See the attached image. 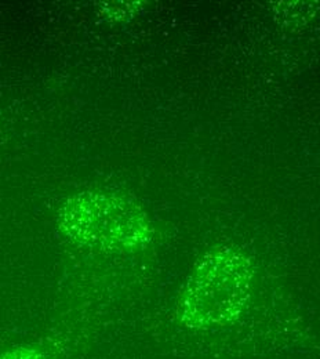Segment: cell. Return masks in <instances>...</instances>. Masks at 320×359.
Masks as SVG:
<instances>
[{
	"label": "cell",
	"instance_id": "obj_1",
	"mask_svg": "<svg viewBox=\"0 0 320 359\" xmlns=\"http://www.w3.org/2000/svg\"><path fill=\"white\" fill-rule=\"evenodd\" d=\"M58 228L75 243L104 250L141 248L153 233L137 205L102 191H83L68 198L58 212Z\"/></svg>",
	"mask_w": 320,
	"mask_h": 359
},
{
	"label": "cell",
	"instance_id": "obj_2",
	"mask_svg": "<svg viewBox=\"0 0 320 359\" xmlns=\"http://www.w3.org/2000/svg\"><path fill=\"white\" fill-rule=\"evenodd\" d=\"M251 275L250 262L243 255L228 248L210 252L183 289L179 319L197 329L233 320L246 304Z\"/></svg>",
	"mask_w": 320,
	"mask_h": 359
},
{
	"label": "cell",
	"instance_id": "obj_3",
	"mask_svg": "<svg viewBox=\"0 0 320 359\" xmlns=\"http://www.w3.org/2000/svg\"><path fill=\"white\" fill-rule=\"evenodd\" d=\"M0 359H46L45 355L35 350V348H29V347H18V348H13L7 353H4L3 355H0Z\"/></svg>",
	"mask_w": 320,
	"mask_h": 359
}]
</instances>
